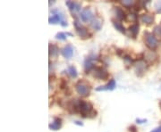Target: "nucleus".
I'll use <instances>...</instances> for the list:
<instances>
[{
	"label": "nucleus",
	"instance_id": "obj_3",
	"mask_svg": "<svg viewBox=\"0 0 161 132\" xmlns=\"http://www.w3.org/2000/svg\"><path fill=\"white\" fill-rule=\"evenodd\" d=\"M144 41H145V44H146L147 47L150 50H151V51H154L157 48V47H158L157 38L150 32L146 31L144 33Z\"/></svg>",
	"mask_w": 161,
	"mask_h": 132
},
{
	"label": "nucleus",
	"instance_id": "obj_6",
	"mask_svg": "<svg viewBox=\"0 0 161 132\" xmlns=\"http://www.w3.org/2000/svg\"><path fill=\"white\" fill-rule=\"evenodd\" d=\"M135 72L138 77H142L148 70V63L144 60H135L134 63Z\"/></svg>",
	"mask_w": 161,
	"mask_h": 132
},
{
	"label": "nucleus",
	"instance_id": "obj_13",
	"mask_svg": "<svg viewBox=\"0 0 161 132\" xmlns=\"http://www.w3.org/2000/svg\"><path fill=\"white\" fill-rule=\"evenodd\" d=\"M62 119L59 117H55L54 118V121L52 123L49 124V129L52 130H60L61 127H62Z\"/></svg>",
	"mask_w": 161,
	"mask_h": 132
},
{
	"label": "nucleus",
	"instance_id": "obj_25",
	"mask_svg": "<svg viewBox=\"0 0 161 132\" xmlns=\"http://www.w3.org/2000/svg\"><path fill=\"white\" fill-rule=\"evenodd\" d=\"M158 6H157V12L158 13H161V2H159V3H158Z\"/></svg>",
	"mask_w": 161,
	"mask_h": 132
},
{
	"label": "nucleus",
	"instance_id": "obj_16",
	"mask_svg": "<svg viewBox=\"0 0 161 132\" xmlns=\"http://www.w3.org/2000/svg\"><path fill=\"white\" fill-rule=\"evenodd\" d=\"M157 55L154 53V51H150V52H149V53H147V54H145V56H144V61L147 63H153L156 60H157Z\"/></svg>",
	"mask_w": 161,
	"mask_h": 132
},
{
	"label": "nucleus",
	"instance_id": "obj_28",
	"mask_svg": "<svg viewBox=\"0 0 161 132\" xmlns=\"http://www.w3.org/2000/svg\"><path fill=\"white\" fill-rule=\"evenodd\" d=\"M75 123H76V124H78V125H80V126H82V125H83L82 123H80V121H75Z\"/></svg>",
	"mask_w": 161,
	"mask_h": 132
},
{
	"label": "nucleus",
	"instance_id": "obj_14",
	"mask_svg": "<svg viewBox=\"0 0 161 132\" xmlns=\"http://www.w3.org/2000/svg\"><path fill=\"white\" fill-rule=\"evenodd\" d=\"M140 19L143 23H145L147 25H150L154 22V15L150 14H143L141 15Z\"/></svg>",
	"mask_w": 161,
	"mask_h": 132
},
{
	"label": "nucleus",
	"instance_id": "obj_4",
	"mask_svg": "<svg viewBox=\"0 0 161 132\" xmlns=\"http://www.w3.org/2000/svg\"><path fill=\"white\" fill-rule=\"evenodd\" d=\"M74 25L76 33L78 34V36H79L81 39H87V38H90V34L88 29L85 28L84 26H82L77 20L74 21Z\"/></svg>",
	"mask_w": 161,
	"mask_h": 132
},
{
	"label": "nucleus",
	"instance_id": "obj_24",
	"mask_svg": "<svg viewBox=\"0 0 161 132\" xmlns=\"http://www.w3.org/2000/svg\"><path fill=\"white\" fill-rule=\"evenodd\" d=\"M66 33H64V32H59L56 35V38L57 39H60V40H65L66 39Z\"/></svg>",
	"mask_w": 161,
	"mask_h": 132
},
{
	"label": "nucleus",
	"instance_id": "obj_20",
	"mask_svg": "<svg viewBox=\"0 0 161 132\" xmlns=\"http://www.w3.org/2000/svg\"><path fill=\"white\" fill-rule=\"evenodd\" d=\"M90 26H91L94 30L100 31L101 29L102 23H101V21L99 19H93L91 21V22H90Z\"/></svg>",
	"mask_w": 161,
	"mask_h": 132
},
{
	"label": "nucleus",
	"instance_id": "obj_18",
	"mask_svg": "<svg viewBox=\"0 0 161 132\" xmlns=\"http://www.w3.org/2000/svg\"><path fill=\"white\" fill-rule=\"evenodd\" d=\"M139 24L138 23H134V24H133V25H131L130 27H129V31H130V33H131V35H132V37L133 38H135L137 37V35H138V33H139Z\"/></svg>",
	"mask_w": 161,
	"mask_h": 132
},
{
	"label": "nucleus",
	"instance_id": "obj_9",
	"mask_svg": "<svg viewBox=\"0 0 161 132\" xmlns=\"http://www.w3.org/2000/svg\"><path fill=\"white\" fill-rule=\"evenodd\" d=\"M95 60H96L95 56H92V55L89 56L86 58V60H85V62H84V67H85V72H86V73H88V72L93 70V68L95 67V66L93 65V62H94Z\"/></svg>",
	"mask_w": 161,
	"mask_h": 132
},
{
	"label": "nucleus",
	"instance_id": "obj_12",
	"mask_svg": "<svg viewBox=\"0 0 161 132\" xmlns=\"http://www.w3.org/2000/svg\"><path fill=\"white\" fill-rule=\"evenodd\" d=\"M61 54H62L63 56L64 57V58H66V59L71 58V57L73 56V55H74V48H73V47H72L71 45L65 46V47L61 50Z\"/></svg>",
	"mask_w": 161,
	"mask_h": 132
},
{
	"label": "nucleus",
	"instance_id": "obj_8",
	"mask_svg": "<svg viewBox=\"0 0 161 132\" xmlns=\"http://www.w3.org/2000/svg\"><path fill=\"white\" fill-rule=\"evenodd\" d=\"M65 5L68 6L69 11L71 12V14H73V16H75V13L79 12L80 10V5L79 3L76 2H73V1H66Z\"/></svg>",
	"mask_w": 161,
	"mask_h": 132
},
{
	"label": "nucleus",
	"instance_id": "obj_7",
	"mask_svg": "<svg viewBox=\"0 0 161 132\" xmlns=\"http://www.w3.org/2000/svg\"><path fill=\"white\" fill-rule=\"evenodd\" d=\"M92 71H93V77H95L96 79L106 80L109 77L107 71L103 67H94Z\"/></svg>",
	"mask_w": 161,
	"mask_h": 132
},
{
	"label": "nucleus",
	"instance_id": "obj_15",
	"mask_svg": "<svg viewBox=\"0 0 161 132\" xmlns=\"http://www.w3.org/2000/svg\"><path fill=\"white\" fill-rule=\"evenodd\" d=\"M115 14H116V17L118 21H125L127 18V15L126 14L124 13V11L120 8V7H115Z\"/></svg>",
	"mask_w": 161,
	"mask_h": 132
},
{
	"label": "nucleus",
	"instance_id": "obj_21",
	"mask_svg": "<svg viewBox=\"0 0 161 132\" xmlns=\"http://www.w3.org/2000/svg\"><path fill=\"white\" fill-rule=\"evenodd\" d=\"M68 73L72 78H76L78 76V73H77V71H76L75 67L73 66V65L68 67Z\"/></svg>",
	"mask_w": 161,
	"mask_h": 132
},
{
	"label": "nucleus",
	"instance_id": "obj_19",
	"mask_svg": "<svg viewBox=\"0 0 161 132\" xmlns=\"http://www.w3.org/2000/svg\"><path fill=\"white\" fill-rule=\"evenodd\" d=\"M112 22H113V25L115 26V28L118 31H120L121 33H123V34H125V29H124V27L122 25V23L119 22L118 21H117V20H112Z\"/></svg>",
	"mask_w": 161,
	"mask_h": 132
},
{
	"label": "nucleus",
	"instance_id": "obj_23",
	"mask_svg": "<svg viewBox=\"0 0 161 132\" xmlns=\"http://www.w3.org/2000/svg\"><path fill=\"white\" fill-rule=\"evenodd\" d=\"M122 5L125 7H131V6H133L135 2L134 1H130V0H125V1H122L121 2Z\"/></svg>",
	"mask_w": 161,
	"mask_h": 132
},
{
	"label": "nucleus",
	"instance_id": "obj_10",
	"mask_svg": "<svg viewBox=\"0 0 161 132\" xmlns=\"http://www.w3.org/2000/svg\"><path fill=\"white\" fill-rule=\"evenodd\" d=\"M80 18L83 21H89L92 19L93 18V13L90 10V8H89V7L84 8L80 13Z\"/></svg>",
	"mask_w": 161,
	"mask_h": 132
},
{
	"label": "nucleus",
	"instance_id": "obj_29",
	"mask_svg": "<svg viewBox=\"0 0 161 132\" xmlns=\"http://www.w3.org/2000/svg\"><path fill=\"white\" fill-rule=\"evenodd\" d=\"M159 106H160V109H161V101L159 102Z\"/></svg>",
	"mask_w": 161,
	"mask_h": 132
},
{
	"label": "nucleus",
	"instance_id": "obj_27",
	"mask_svg": "<svg viewBox=\"0 0 161 132\" xmlns=\"http://www.w3.org/2000/svg\"><path fill=\"white\" fill-rule=\"evenodd\" d=\"M151 132H161V127L158 128V129H156V130H154L153 131H151Z\"/></svg>",
	"mask_w": 161,
	"mask_h": 132
},
{
	"label": "nucleus",
	"instance_id": "obj_2",
	"mask_svg": "<svg viewBox=\"0 0 161 132\" xmlns=\"http://www.w3.org/2000/svg\"><path fill=\"white\" fill-rule=\"evenodd\" d=\"M75 90L80 96H88L90 94L91 91V86L90 83L84 79H80L75 84Z\"/></svg>",
	"mask_w": 161,
	"mask_h": 132
},
{
	"label": "nucleus",
	"instance_id": "obj_5",
	"mask_svg": "<svg viewBox=\"0 0 161 132\" xmlns=\"http://www.w3.org/2000/svg\"><path fill=\"white\" fill-rule=\"evenodd\" d=\"M52 13L54 14V15L52 17H49L48 21L50 24H57V23H60L63 27L67 26V22L64 20V15L61 14L58 10H53Z\"/></svg>",
	"mask_w": 161,
	"mask_h": 132
},
{
	"label": "nucleus",
	"instance_id": "obj_22",
	"mask_svg": "<svg viewBox=\"0 0 161 132\" xmlns=\"http://www.w3.org/2000/svg\"><path fill=\"white\" fill-rule=\"evenodd\" d=\"M153 35L156 37V38H159V40H161V26H156L154 27L153 30Z\"/></svg>",
	"mask_w": 161,
	"mask_h": 132
},
{
	"label": "nucleus",
	"instance_id": "obj_26",
	"mask_svg": "<svg viewBox=\"0 0 161 132\" xmlns=\"http://www.w3.org/2000/svg\"><path fill=\"white\" fill-rule=\"evenodd\" d=\"M136 121H137L138 123H143V122H146L147 120H140V119H137Z\"/></svg>",
	"mask_w": 161,
	"mask_h": 132
},
{
	"label": "nucleus",
	"instance_id": "obj_17",
	"mask_svg": "<svg viewBox=\"0 0 161 132\" xmlns=\"http://www.w3.org/2000/svg\"><path fill=\"white\" fill-rule=\"evenodd\" d=\"M59 49L57 45L55 44H49V57L50 58H56L58 56Z\"/></svg>",
	"mask_w": 161,
	"mask_h": 132
},
{
	"label": "nucleus",
	"instance_id": "obj_1",
	"mask_svg": "<svg viewBox=\"0 0 161 132\" xmlns=\"http://www.w3.org/2000/svg\"><path fill=\"white\" fill-rule=\"evenodd\" d=\"M78 113L83 118H94L97 116V112L93 109L92 104L84 100H78Z\"/></svg>",
	"mask_w": 161,
	"mask_h": 132
},
{
	"label": "nucleus",
	"instance_id": "obj_11",
	"mask_svg": "<svg viewBox=\"0 0 161 132\" xmlns=\"http://www.w3.org/2000/svg\"><path fill=\"white\" fill-rule=\"evenodd\" d=\"M117 84H116V81L115 79H110L109 82L105 85V86H100L99 88L96 89V91H106V90H113L115 89Z\"/></svg>",
	"mask_w": 161,
	"mask_h": 132
}]
</instances>
